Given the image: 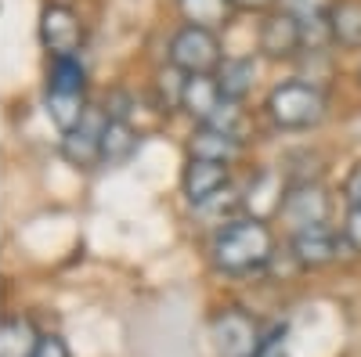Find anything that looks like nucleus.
I'll return each instance as SVG.
<instances>
[{
  "label": "nucleus",
  "instance_id": "nucleus-1",
  "mask_svg": "<svg viewBox=\"0 0 361 357\" xmlns=\"http://www.w3.org/2000/svg\"><path fill=\"white\" fill-rule=\"evenodd\" d=\"M271 253H275V234H271V227L257 217L231 220L214 238V263L228 275L257 271V267H264L271 260Z\"/></svg>",
  "mask_w": 361,
  "mask_h": 357
},
{
  "label": "nucleus",
  "instance_id": "nucleus-2",
  "mask_svg": "<svg viewBox=\"0 0 361 357\" xmlns=\"http://www.w3.org/2000/svg\"><path fill=\"white\" fill-rule=\"evenodd\" d=\"M267 115L282 130H307L325 115V94L314 83H279L267 94Z\"/></svg>",
  "mask_w": 361,
  "mask_h": 357
},
{
  "label": "nucleus",
  "instance_id": "nucleus-3",
  "mask_svg": "<svg viewBox=\"0 0 361 357\" xmlns=\"http://www.w3.org/2000/svg\"><path fill=\"white\" fill-rule=\"evenodd\" d=\"M170 65H177L188 76H209L214 69H221V40L214 29H199V25H185L177 29L170 40Z\"/></svg>",
  "mask_w": 361,
  "mask_h": 357
},
{
  "label": "nucleus",
  "instance_id": "nucleus-4",
  "mask_svg": "<svg viewBox=\"0 0 361 357\" xmlns=\"http://www.w3.org/2000/svg\"><path fill=\"white\" fill-rule=\"evenodd\" d=\"M279 217H282V224L293 234L325 227V220H329V195H325V188L322 184H311V181L293 184L282 195V202H279Z\"/></svg>",
  "mask_w": 361,
  "mask_h": 357
},
{
  "label": "nucleus",
  "instance_id": "nucleus-5",
  "mask_svg": "<svg viewBox=\"0 0 361 357\" xmlns=\"http://www.w3.org/2000/svg\"><path fill=\"white\" fill-rule=\"evenodd\" d=\"M209 332H214V346L221 357H257V350L264 343L257 321L238 307L221 311L214 318V325H209Z\"/></svg>",
  "mask_w": 361,
  "mask_h": 357
},
{
  "label": "nucleus",
  "instance_id": "nucleus-6",
  "mask_svg": "<svg viewBox=\"0 0 361 357\" xmlns=\"http://www.w3.org/2000/svg\"><path fill=\"white\" fill-rule=\"evenodd\" d=\"M40 40L54 58H73L76 47L83 44V25L73 8L66 4H51L40 15Z\"/></svg>",
  "mask_w": 361,
  "mask_h": 357
},
{
  "label": "nucleus",
  "instance_id": "nucleus-7",
  "mask_svg": "<svg viewBox=\"0 0 361 357\" xmlns=\"http://www.w3.org/2000/svg\"><path fill=\"white\" fill-rule=\"evenodd\" d=\"M109 127V112L102 108H87V115L80 119V127H73L62 141V152L69 163L76 166H94L102 159V137Z\"/></svg>",
  "mask_w": 361,
  "mask_h": 357
},
{
  "label": "nucleus",
  "instance_id": "nucleus-8",
  "mask_svg": "<svg viewBox=\"0 0 361 357\" xmlns=\"http://www.w3.org/2000/svg\"><path fill=\"white\" fill-rule=\"evenodd\" d=\"M257 44L267 58H293L300 47H304V22L293 18L289 11H271L264 22H260V33H257Z\"/></svg>",
  "mask_w": 361,
  "mask_h": 357
},
{
  "label": "nucleus",
  "instance_id": "nucleus-9",
  "mask_svg": "<svg viewBox=\"0 0 361 357\" xmlns=\"http://www.w3.org/2000/svg\"><path fill=\"white\" fill-rule=\"evenodd\" d=\"M185 195L195 206H206L209 199H217L228 184V166L224 163H209V159H192L185 166Z\"/></svg>",
  "mask_w": 361,
  "mask_h": 357
},
{
  "label": "nucleus",
  "instance_id": "nucleus-10",
  "mask_svg": "<svg viewBox=\"0 0 361 357\" xmlns=\"http://www.w3.org/2000/svg\"><path fill=\"white\" fill-rule=\"evenodd\" d=\"M224 101H228V98L221 94L217 76H188V80H185V98H180V108H188L202 127L221 112Z\"/></svg>",
  "mask_w": 361,
  "mask_h": 357
},
{
  "label": "nucleus",
  "instance_id": "nucleus-11",
  "mask_svg": "<svg viewBox=\"0 0 361 357\" xmlns=\"http://www.w3.org/2000/svg\"><path fill=\"white\" fill-rule=\"evenodd\" d=\"M293 253L304 267H325L333 263L336 253H340V242L329 227H318V231H304V234H293Z\"/></svg>",
  "mask_w": 361,
  "mask_h": 357
},
{
  "label": "nucleus",
  "instance_id": "nucleus-12",
  "mask_svg": "<svg viewBox=\"0 0 361 357\" xmlns=\"http://www.w3.org/2000/svg\"><path fill=\"white\" fill-rule=\"evenodd\" d=\"M325 25H329V37L340 47H350V51L361 47V0H336Z\"/></svg>",
  "mask_w": 361,
  "mask_h": 357
},
{
  "label": "nucleus",
  "instance_id": "nucleus-13",
  "mask_svg": "<svg viewBox=\"0 0 361 357\" xmlns=\"http://www.w3.org/2000/svg\"><path fill=\"white\" fill-rule=\"evenodd\" d=\"M44 336H37L33 321L4 318L0 321V357H33Z\"/></svg>",
  "mask_w": 361,
  "mask_h": 357
},
{
  "label": "nucleus",
  "instance_id": "nucleus-14",
  "mask_svg": "<svg viewBox=\"0 0 361 357\" xmlns=\"http://www.w3.org/2000/svg\"><path fill=\"white\" fill-rule=\"evenodd\" d=\"M192 159H209V163H231L235 156H238V137H228V134H221V130H214V127H202V130H195L192 134Z\"/></svg>",
  "mask_w": 361,
  "mask_h": 357
},
{
  "label": "nucleus",
  "instance_id": "nucleus-15",
  "mask_svg": "<svg viewBox=\"0 0 361 357\" xmlns=\"http://www.w3.org/2000/svg\"><path fill=\"white\" fill-rule=\"evenodd\" d=\"M253 76H257V69H253V62L250 58H231V62H224L221 69H217V83H221V94L228 98V101H243L250 91H253Z\"/></svg>",
  "mask_w": 361,
  "mask_h": 357
},
{
  "label": "nucleus",
  "instance_id": "nucleus-16",
  "mask_svg": "<svg viewBox=\"0 0 361 357\" xmlns=\"http://www.w3.org/2000/svg\"><path fill=\"white\" fill-rule=\"evenodd\" d=\"M137 148V134L127 119H112L109 115V127L102 137V163H123L130 159V152Z\"/></svg>",
  "mask_w": 361,
  "mask_h": 357
},
{
  "label": "nucleus",
  "instance_id": "nucleus-17",
  "mask_svg": "<svg viewBox=\"0 0 361 357\" xmlns=\"http://www.w3.org/2000/svg\"><path fill=\"white\" fill-rule=\"evenodd\" d=\"M47 112L54 119V127L62 134H69L73 127H80V119L87 115L83 94H76V91H47Z\"/></svg>",
  "mask_w": 361,
  "mask_h": 357
},
{
  "label": "nucleus",
  "instance_id": "nucleus-18",
  "mask_svg": "<svg viewBox=\"0 0 361 357\" xmlns=\"http://www.w3.org/2000/svg\"><path fill=\"white\" fill-rule=\"evenodd\" d=\"M177 8H180V15L188 18V25L217 29L231 15V0H177Z\"/></svg>",
  "mask_w": 361,
  "mask_h": 357
},
{
  "label": "nucleus",
  "instance_id": "nucleus-19",
  "mask_svg": "<svg viewBox=\"0 0 361 357\" xmlns=\"http://www.w3.org/2000/svg\"><path fill=\"white\" fill-rule=\"evenodd\" d=\"M47 91H76V94H83V65L76 62V54L73 58H54Z\"/></svg>",
  "mask_w": 361,
  "mask_h": 357
},
{
  "label": "nucleus",
  "instance_id": "nucleus-20",
  "mask_svg": "<svg viewBox=\"0 0 361 357\" xmlns=\"http://www.w3.org/2000/svg\"><path fill=\"white\" fill-rule=\"evenodd\" d=\"M333 4L336 0H282V11H289L293 18H300L307 25V22H325Z\"/></svg>",
  "mask_w": 361,
  "mask_h": 357
},
{
  "label": "nucleus",
  "instance_id": "nucleus-21",
  "mask_svg": "<svg viewBox=\"0 0 361 357\" xmlns=\"http://www.w3.org/2000/svg\"><path fill=\"white\" fill-rule=\"evenodd\" d=\"M156 87H159V101H163L166 108L180 105V98H185V80H180V69H177V65L163 69V73L156 76Z\"/></svg>",
  "mask_w": 361,
  "mask_h": 357
},
{
  "label": "nucleus",
  "instance_id": "nucleus-22",
  "mask_svg": "<svg viewBox=\"0 0 361 357\" xmlns=\"http://www.w3.org/2000/svg\"><path fill=\"white\" fill-rule=\"evenodd\" d=\"M343 242L350 249L361 253V206H354V210L347 213V224H343Z\"/></svg>",
  "mask_w": 361,
  "mask_h": 357
},
{
  "label": "nucleus",
  "instance_id": "nucleus-23",
  "mask_svg": "<svg viewBox=\"0 0 361 357\" xmlns=\"http://www.w3.org/2000/svg\"><path fill=\"white\" fill-rule=\"evenodd\" d=\"M257 357H286V332H282V329H275V332H271V336L260 343Z\"/></svg>",
  "mask_w": 361,
  "mask_h": 357
},
{
  "label": "nucleus",
  "instance_id": "nucleus-24",
  "mask_svg": "<svg viewBox=\"0 0 361 357\" xmlns=\"http://www.w3.org/2000/svg\"><path fill=\"white\" fill-rule=\"evenodd\" d=\"M33 357H69V346H66L62 339H58V336H44Z\"/></svg>",
  "mask_w": 361,
  "mask_h": 357
},
{
  "label": "nucleus",
  "instance_id": "nucleus-25",
  "mask_svg": "<svg viewBox=\"0 0 361 357\" xmlns=\"http://www.w3.org/2000/svg\"><path fill=\"white\" fill-rule=\"evenodd\" d=\"M347 195H350V210H354V206H361V163L354 166L350 181H347Z\"/></svg>",
  "mask_w": 361,
  "mask_h": 357
},
{
  "label": "nucleus",
  "instance_id": "nucleus-26",
  "mask_svg": "<svg viewBox=\"0 0 361 357\" xmlns=\"http://www.w3.org/2000/svg\"><path fill=\"white\" fill-rule=\"evenodd\" d=\"M275 0H231V8H243V11H267Z\"/></svg>",
  "mask_w": 361,
  "mask_h": 357
},
{
  "label": "nucleus",
  "instance_id": "nucleus-27",
  "mask_svg": "<svg viewBox=\"0 0 361 357\" xmlns=\"http://www.w3.org/2000/svg\"><path fill=\"white\" fill-rule=\"evenodd\" d=\"M357 76H361V73H357Z\"/></svg>",
  "mask_w": 361,
  "mask_h": 357
}]
</instances>
